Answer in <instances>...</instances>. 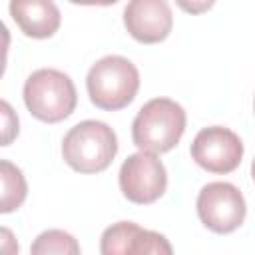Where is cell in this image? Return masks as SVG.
Segmentation results:
<instances>
[{
    "mask_svg": "<svg viewBox=\"0 0 255 255\" xmlns=\"http://www.w3.org/2000/svg\"><path fill=\"white\" fill-rule=\"evenodd\" d=\"M185 131V110L169 98L145 102L131 124V139L139 151L165 153L173 149Z\"/></svg>",
    "mask_w": 255,
    "mask_h": 255,
    "instance_id": "1",
    "label": "cell"
},
{
    "mask_svg": "<svg viewBox=\"0 0 255 255\" xmlns=\"http://www.w3.org/2000/svg\"><path fill=\"white\" fill-rule=\"evenodd\" d=\"M118 153V135L98 120H84L70 128L62 139L64 161L80 173H100L110 167Z\"/></svg>",
    "mask_w": 255,
    "mask_h": 255,
    "instance_id": "2",
    "label": "cell"
},
{
    "mask_svg": "<svg viewBox=\"0 0 255 255\" xmlns=\"http://www.w3.org/2000/svg\"><path fill=\"white\" fill-rule=\"evenodd\" d=\"M24 104L36 120L58 124L76 110V86L68 74L54 68H40L24 82Z\"/></svg>",
    "mask_w": 255,
    "mask_h": 255,
    "instance_id": "3",
    "label": "cell"
},
{
    "mask_svg": "<svg viewBox=\"0 0 255 255\" xmlns=\"http://www.w3.org/2000/svg\"><path fill=\"white\" fill-rule=\"evenodd\" d=\"M86 88L90 102L108 112L131 104L139 90V72L124 56H104L88 72Z\"/></svg>",
    "mask_w": 255,
    "mask_h": 255,
    "instance_id": "4",
    "label": "cell"
},
{
    "mask_svg": "<svg viewBox=\"0 0 255 255\" xmlns=\"http://www.w3.org/2000/svg\"><path fill=\"white\" fill-rule=\"evenodd\" d=\"M195 207L201 223L213 233L235 231L247 215L243 193L227 181H211L203 185Z\"/></svg>",
    "mask_w": 255,
    "mask_h": 255,
    "instance_id": "5",
    "label": "cell"
},
{
    "mask_svg": "<svg viewBox=\"0 0 255 255\" xmlns=\"http://www.w3.org/2000/svg\"><path fill=\"white\" fill-rule=\"evenodd\" d=\"M167 187V171L155 153L137 151L126 157L120 167V189L126 199L137 205L157 201Z\"/></svg>",
    "mask_w": 255,
    "mask_h": 255,
    "instance_id": "6",
    "label": "cell"
},
{
    "mask_svg": "<svg viewBox=\"0 0 255 255\" xmlns=\"http://www.w3.org/2000/svg\"><path fill=\"white\" fill-rule=\"evenodd\" d=\"M193 161L211 173H231L243 157V143L235 131L223 126L203 128L191 141Z\"/></svg>",
    "mask_w": 255,
    "mask_h": 255,
    "instance_id": "7",
    "label": "cell"
},
{
    "mask_svg": "<svg viewBox=\"0 0 255 255\" xmlns=\"http://www.w3.org/2000/svg\"><path fill=\"white\" fill-rule=\"evenodd\" d=\"M102 255H173L165 235L143 229L133 221H118L100 237Z\"/></svg>",
    "mask_w": 255,
    "mask_h": 255,
    "instance_id": "8",
    "label": "cell"
},
{
    "mask_svg": "<svg viewBox=\"0 0 255 255\" xmlns=\"http://www.w3.org/2000/svg\"><path fill=\"white\" fill-rule=\"evenodd\" d=\"M124 26L141 44L163 42L173 26V14L165 0H133L124 8Z\"/></svg>",
    "mask_w": 255,
    "mask_h": 255,
    "instance_id": "9",
    "label": "cell"
},
{
    "mask_svg": "<svg viewBox=\"0 0 255 255\" xmlns=\"http://www.w3.org/2000/svg\"><path fill=\"white\" fill-rule=\"evenodd\" d=\"M10 16L18 28L30 38H50L60 28V10L50 0H28L10 2Z\"/></svg>",
    "mask_w": 255,
    "mask_h": 255,
    "instance_id": "10",
    "label": "cell"
},
{
    "mask_svg": "<svg viewBox=\"0 0 255 255\" xmlns=\"http://www.w3.org/2000/svg\"><path fill=\"white\" fill-rule=\"evenodd\" d=\"M0 179H2V201H0V211L10 213L18 209L26 195H28V185L22 175V169L16 167L12 161L2 159L0 161Z\"/></svg>",
    "mask_w": 255,
    "mask_h": 255,
    "instance_id": "11",
    "label": "cell"
},
{
    "mask_svg": "<svg viewBox=\"0 0 255 255\" xmlns=\"http://www.w3.org/2000/svg\"><path fill=\"white\" fill-rule=\"evenodd\" d=\"M30 255H82L80 243L64 229L42 231L30 247Z\"/></svg>",
    "mask_w": 255,
    "mask_h": 255,
    "instance_id": "12",
    "label": "cell"
},
{
    "mask_svg": "<svg viewBox=\"0 0 255 255\" xmlns=\"http://www.w3.org/2000/svg\"><path fill=\"white\" fill-rule=\"evenodd\" d=\"M0 108H2V145H10V141L18 135V116L14 114V110L6 100H2Z\"/></svg>",
    "mask_w": 255,
    "mask_h": 255,
    "instance_id": "13",
    "label": "cell"
},
{
    "mask_svg": "<svg viewBox=\"0 0 255 255\" xmlns=\"http://www.w3.org/2000/svg\"><path fill=\"white\" fill-rule=\"evenodd\" d=\"M2 249H4V255H18V243L12 235V231L8 227H2Z\"/></svg>",
    "mask_w": 255,
    "mask_h": 255,
    "instance_id": "14",
    "label": "cell"
},
{
    "mask_svg": "<svg viewBox=\"0 0 255 255\" xmlns=\"http://www.w3.org/2000/svg\"><path fill=\"white\" fill-rule=\"evenodd\" d=\"M209 6H211V2H207V4H197V6H195V4H191V6H189V4H181V8H185V10H191V12H197V10H205V8H209Z\"/></svg>",
    "mask_w": 255,
    "mask_h": 255,
    "instance_id": "15",
    "label": "cell"
},
{
    "mask_svg": "<svg viewBox=\"0 0 255 255\" xmlns=\"http://www.w3.org/2000/svg\"><path fill=\"white\" fill-rule=\"evenodd\" d=\"M251 177H253V181H255V157H253V163H251Z\"/></svg>",
    "mask_w": 255,
    "mask_h": 255,
    "instance_id": "16",
    "label": "cell"
},
{
    "mask_svg": "<svg viewBox=\"0 0 255 255\" xmlns=\"http://www.w3.org/2000/svg\"><path fill=\"white\" fill-rule=\"evenodd\" d=\"M253 112H255V98H253Z\"/></svg>",
    "mask_w": 255,
    "mask_h": 255,
    "instance_id": "17",
    "label": "cell"
}]
</instances>
